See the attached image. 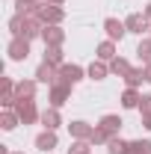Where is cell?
<instances>
[{
    "mask_svg": "<svg viewBox=\"0 0 151 154\" xmlns=\"http://www.w3.org/2000/svg\"><path fill=\"white\" fill-rule=\"evenodd\" d=\"M9 30H12V36L18 38H27V42H33V38H42V30H45V24L39 15H12L9 18Z\"/></svg>",
    "mask_w": 151,
    "mask_h": 154,
    "instance_id": "6da1fadb",
    "label": "cell"
},
{
    "mask_svg": "<svg viewBox=\"0 0 151 154\" xmlns=\"http://www.w3.org/2000/svg\"><path fill=\"white\" fill-rule=\"evenodd\" d=\"M15 113H18L21 125H33L42 119V113L36 110V98H24V101H15V107H12Z\"/></svg>",
    "mask_w": 151,
    "mask_h": 154,
    "instance_id": "7a4b0ae2",
    "label": "cell"
},
{
    "mask_svg": "<svg viewBox=\"0 0 151 154\" xmlns=\"http://www.w3.org/2000/svg\"><path fill=\"white\" fill-rule=\"evenodd\" d=\"M48 89H51V92H48V101H51V107H57V110H59V107H62V104L71 98V89H74V86H68V83L57 80V83H54V86H48Z\"/></svg>",
    "mask_w": 151,
    "mask_h": 154,
    "instance_id": "3957f363",
    "label": "cell"
},
{
    "mask_svg": "<svg viewBox=\"0 0 151 154\" xmlns=\"http://www.w3.org/2000/svg\"><path fill=\"white\" fill-rule=\"evenodd\" d=\"M83 74H86V71H83L80 65H74V62H62V65L57 68V80H62V83H68V86H74V83H80V80H83Z\"/></svg>",
    "mask_w": 151,
    "mask_h": 154,
    "instance_id": "277c9868",
    "label": "cell"
},
{
    "mask_svg": "<svg viewBox=\"0 0 151 154\" xmlns=\"http://www.w3.org/2000/svg\"><path fill=\"white\" fill-rule=\"evenodd\" d=\"M6 54H9V59H12V62H21V59H27V57H30V42H27V38L12 36V42L6 45Z\"/></svg>",
    "mask_w": 151,
    "mask_h": 154,
    "instance_id": "5b68a950",
    "label": "cell"
},
{
    "mask_svg": "<svg viewBox=\"0 0 151 154\" xmlns=\"http://www.w3.org/2000/svg\"><path fill=\"white\" fill-rule=\"evenodd\" d=\"M125 27H128V33L142 36V33H148V30H151V21L145 18V12H131V15L125 18Z\"/></svg>",
    "mask_w": 151,
    "mask_h": 154,
    "instance_id": "8992f818",
    "label": "cell"
},
{
    "mask_svg": "<svg viewBox=\"0 0 151 154\" xmlns=\"http://www.w3.org/2000/svg\"><path fill=\"white\" fill-rule=\"evenodd\" d=\"M39 18H42V24H62L65 9H62V6H57V3H45V6L39 9Z\"/></svg>",
    "mask_w": 151,
    "mask_h": 154,
    "instance_id": "52a82bcc",
    "label": "cell"
},
{
    "mask_svg": "<svg viewBox=\"0 0 151 154\" xmlns=\"http://www.w3.org/2000/svg\"><path fill=\"white\" fill-rule=\"evenodd\" d=\"M15 83L18 80H12V77H0V104H3V110L15 107Z\"/></svg>",
    "mask_w": 151,
    "mask_h": 154,
    "instance_id": "ba28073f",
    "label": "cell"
},
{
    "mask_svg": "<svg viewBox=\"0 0 151 154\" xmlns=\"http://www.w3.org/2000/svg\"><path fill=\"white\" fill-rule=\"evenodd\" d=\"M42 42H45V48H48V45H59V48H62V42H65L62 27H59V24H45V30H42Z\"/></svg>",
    "mask_w": 151,
    "mask_h": 154,
    "instance_id": "9c48e42d",
    "label": "cell"
},
{
    "mask_svg": "<svg viewBox=\"0 0 151 154\" xmlns=\"http://www.w3.org/2000/svg\"><path fill=\"white\" fill-rule=\"evenodd\" d=\"M104 30H107V38H110V42H122L125 33H128L125 21H119V18H107L104 21Z\"/></svg>",
    "mask_w": 151,
    "mask_h": 154,
    "instance_id": "30bf717a",
    "label": "cell"
},
{
    "mask_svg": "<svg viewBox=\"0 0 151 154\" xmlns=\"http://www.w3.org/2000/svg\"><path fill=\"white\" fill-rule=\"evenodd\" d=\"M36 80L45 83V86H54V83H57V65H51V62L42 59V65L36 68Z\"/></svg>",
    "mask_w": 151,
    "mask_h": 154,
    "instance_id": "8fae6325",
    "label": "cell"
},
{
    "mask_svg": "<svg viewBox=\"0 0 151 154\" xmlns=\"http://www.w3.org/2000/svg\"><path fill=\"white\" fill-rule=\"evenodd\" d=\"M36 86H39V80H18V83H15V101L36 98Z\"/></svg>",
    "mask_w": 151,
    "mask_h": 154,
    "instance_id": "7c38bea8",
    "label": "cell"
},
{
    "mask_svg": "<svg viewBox=\"0 0 151 154\" xmlns=\"http://www.w3.org/2000/svg\"><path fill=\"white\" fill-rule=\"evenodd\" d=\"M36 148L39 151H54L57 148V131H42V134L36 136Z\"/></svg>",
    "mask_w": 151,
    "mask_h": 154,
    "instance_id": "4fadbf2b",
    "label": "cell"
},
{
    "mask_svg": "<svg viewBox=\"0 0 151 154\" xmlns=\"http://www.w3.org/2000/svg\"><path fill=\"white\" fill-rule=\"evenodd\" d=\"M42 125H45V131H57L59 125H62V119H59V110L57 107H48L45 113H42V119H39Z\"/></svg>",
    "mask_w": 151,
    "mask_h": 154,
    "instance_id": "5bb4252c",
    "label": "cell"
},
{
    "mask_svg": "<svg viewBox=\"0 0 151 154\" xmlns=\"http://www.w3.org/2000/svg\"><path fill=\"white\" fill-rule=\"evenodd\" d=\"M98 128H104V131H107L110 136H119V128H122V119H119L116 113H107L104 119H101V122H98Z\"/></svg>",
    "mask_w": 151,
    "mask_h": 154,
    "instance_id": "9a60e30c",
    "label": "cell"
},
{
    "mask_svg": "<svg viewBox=\"0 0 151 154\" xmlns=\"http://www.w3.org/2000/svg\"><path fill=\"white\" fill-rule=\"evenodd\" d=\"M68 131H71L74 139H89L92 131H95V125H89V122H71V125H68Z\"/></svg>",
    "mask_w": 151,
    "mask_h": 154,
    "instance_id": "2e32d148",
    "label": "cell"
},
{
    "mask_svg": "<svg viewBox=\"0 0 151 154\" xmlns=\"http://www.w3.org/2000/svg\"><path fill=\"white\" fill-rule=\"evenodd\" d=\"M139 101H142L139 89H125L122 92V107L125 110H139Z\"/></svg>",
    "mask_w": 151,
    "mask_h": 154,
    "instance_id": "e0dca14e",
    "label": "cell"
},
{
    "mask_svg": "<svg viewBox=\"0 0 151 154\" xmlns=\"http://www.w3.org/2000/svg\"><path fill=\"white\" fill-rule=\"evenodd\" d=\"M18 125H21V119H18V113H15L12 107L0 113V128H3V131H15Z\"/></svg>",
    "mask_w": 151,
    "mask_h": 154,
    "instance_id": "ac0fdd59",
    "label": "cell"
},
{
    "mask_svg": "<svg viewBox=\"0 0 151 154\" xmlns=\"http://www.w3.org/2000/svg\"><path fill=\"white\" fill-rule=\"evenodd\" d=\"M116 57H119V54H116V42L107 38V42H101V45H98V59H101V62H113Z\"/></svg>",
    "mask_w": 151,
    "mask_h": 154,
    "instance_id": "d6986e66",
    "label": "cell"
},
{
    "mask_svg": "<svg viewBox=\"0 0 151 154\" xmlns=\"http://www.w3.org/2000/svg\"><path fill=\"white\" fill-rule=\"evenodd\" d=\"M86 74H89V80H104V77L110 74V65H107V62H101V59H95L92 65L86 68Z\"/></svg>",
    "mask_w": 151,
    "mask_h": 154,
    "instance_id": "ffe728a7",
    "label": "cell"
},
{
    "mask_svg": "<svg viewBox=\"0 0 151 154\" xmlns=\"http://www.w3.org/2000/svg\"><path fill=\"white\" fill-rule=\"evenodd\" d=\"M142 80H145V68H131V71L125 74V86H128V89H139Z\"/></svg>",
    "mask_w": 151,
    "mask_h": 154,
    "instance_id": "44dd1931",
    "label": "cell"
},
{
    "mask_svg": "<svg viewBox=\"0 0 151 154\" xmlns=\"http://www.w3.org/2000/svg\"><path fill=\"white\" fill-rule=\"evenodd\" d=\"M45 62H51V65H62V62H65V57H62V48H59V45H48V48H45Z\"/></svg>",
    "mask_w": 151,
    "mask_h": 154,
    "instance_id": "7402d4cb",
    "label": "cell"
},
{
    "mask_svg": "<svg viewBox=\"0 0 151 154\" xmlns=\"http://www.w3.org/2000/svg\"><path fill=\"white\" fill-rule=\"evenodd\" d=\"M128 154H151V139H133V142H128Z\"/></svg>",
    "mask_w": 151,
    "mask_h": 154,
    "instance_id": "603a6c76",
    "label": "cell"
},
{
    "mask_svg": "<svg viewBox=\"0 0 151 154\" xmlns=\"http://www.w3.org/2000/svg\"><path fill=\"white\" fill-rule=\"evenodd\" d=\"M131 68H133V65H131V62H128L125 57H116L113 62H110V71H113V74H119V77H125L128 71H131Z\"/></svg>",
    "mask_w": 151,
    "mask_h": 154,
    "instance_id": "cb8c5ba5",
    "label": "cell"
},
{
    "mask_svg": "<svg viewBox=\"0 0 151 154\" xmlns=\"http://www.w3.org/2000/svg\"><path fill=\"white\" fill-rule=\"evenodd\" d=\"M136 57L142 59V65H148V62H151V36L142 38V42L136 45Z\"/></svg>",
    "mask_w": 151,
    "mask_h": 154,
    "instance_id": "d4e9b609",
    "label": "cell"
},
{
    "mask_svg": "<svg viewBox=\"0 0 151 154\" xmlns=\"http://www.w3.org/2000/svg\"><path fill=\"white\" fill-rule=\"evenodd\" d=\"M110 139H113V136L107 134V131H104V128H98V125H95V131H92V136H89V142H92V145H107V142H110Z\"/></svg>",
    "mask_w": 151,
    "mask_h": 154,
    "instance_id": "484cf974",
    "label": "cell"
},
{
    "mask_svg": "<svg viewBox=\"0 0 151 154\" xmlns=\"http://www.w3.org/2000/svg\"><path fill=\"white\" fill-rule=\"evenodd\" d=\"M107 151L110 154H128V142H125L122 136H113V139L107 142Z\"/></svg>",
    "mask_w": 151,
    "mask_h": 154,
    "instance_id": "4316f807",
    "label": "cell"
},
{
    "mask_svg": "<svg viewBox=\"0 0 151 154\" xmlns=\"http://www.w3.org/2000/svg\"><path fill=\"white\" fill-rule=\"evenodd\" d=\"M68 154H92V142L89 139H74L71 148H68Z\"/></svg>",
    "mask_w": 151,
    "mask_h": 154,
    "instance_id": "83f0119b",
    "label": "cell"
},
{
    "mask_svg": "<svg viewBox=\"0 0 151 154\" xmlns=\"http://www.w3.org/2000/svg\"><path fill=\"white\" fill-rule=\"evenodd\" d=\"M139 113L151 116V95H142V101H139Z\"/></svg>",
    "mask_w": 151,
    "mask_h": 154,
    "instance_id": "f1b7e54d",
    "label": "cell"
},
{
    "mask_svg": "<svg viewBox=\"0 0 151 154\" xmlns=\"http://www.w3.org/2000/svg\"><path fill=\"white\" fill-rule=\"evenodd\" d=\"M142 68H145V80L151 83V62H148V65H142Z\"/></svg>",
    "mask_w": 151,
    "mask_h": 154,
    "instance_id": "f546056e",
    "label": "cell"
},
{
    "mask_svg": "<svg viewBox=\"0 0 151 154\" xmlns=\"http://www.w3.org/2000/svg\"><path fill=\"white\" fill-rule=\"evenodd\" d=\"M142 125H145V128L151 131V116H142Z\"/></svg>",
    "mask_w": 151,
    "mask_h": 154,
    "instance_id": "4dcf8cb0",
    "label": "cell"
},
{
    "mask_svg": "<svg viewBox=\"0 0 151 154\" xmlns=\"http://www.w3.org/2000/svg\"><path fill=\"white\" fill-rule=\"evenodd\" d=\"M145 18L151 21V3H148V6H145Z\"/></svg>",
    "mask_w": 151,
    "mask_h": 154,
    "instance_id": "1f68e13d",
    "label": "cell"
},
{
    "mask_svg": "<svg viewBox=\"0 0 151 154\" xmlns=\"http://www.w3.org/2000/svg\"><path fill=\"white\" fill-rule=\"evenodd\" d=\"M12 154H21V151H12Z\"/></svg>",
    "mask_w": 151,
    "mask_h": 154,
    "instance_id": "d6a6232c",
    "label": "cell"
},
{
    "mask_svg": "<svg viewBox=\"0 0 151 154\" xmlns=\"http://www.w3.org/2000/svg\"><path fill=\"white\" fill-rule=\"evenodd\" d=\"M148 36H151V30H148Z\"/></svg>",
    "mask_w": 151,
    "mask_h": 154,
    "instance_id": "836d02e7",
    "label": "cell"
}]
</instances>
